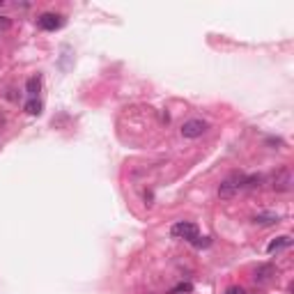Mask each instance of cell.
I'll use <instances>...</instances> for the list:
<instances>
[{"label":"cell","instance_id":"3957f363","mask_svg":"<svg viewBox=\"0 0 294 294\" xmlns=\"http://www.w3.org/2000/svg\"><path fill=\"white\" fill-rule=\"evenodd\" d=\"M170 234L177 237V239H186V241H193L198 237V225L191 223V220H180L170 227Z\"/></svg>","mask_w":294,"mask_h":294},{"label":"cell","instance_id":"7a4b0ae2","mask_svg":"<svg viewBox=\"0 0 294 294\" xmlns=\"http://www.w3.org/2000/svg\"><path fill=\"white\" fill-rule=\"evenodd\" d=\"M241 186H244V175L232 173L230 177H225L223 184L219 186V195L220 198H232V195H237V191H239Z\"/></svg>","mask_w":294,"mask_h":294},{"label":"cell","instance_id":"277c9868","mask_svg":"<svg viewBox=\"0 0 294 294\" xmlns=\"http://www.w3.org/2000/svg\"><path fill=\"white\" fill-rule=\"evenodd\" d=\"M205 131H207V122L202 120H188L182 124V136L184 138H200Z\"/></svg>","mask_w":294,"mask_h":294},{"label":"cell","instance_id":"7c38bea8","mask_svg":"<svg viewBox=\"0 0 294 294\" xmlns=\"http://www.w3.org/2000/svg\"><path fill=\"white\" fill-rule=\"evenodd\" d=\"M191 244H193L195 248H209V246H212V239H209V237H200V234H198V237H195Z\"/></svg>","mask_w":294,"mask_h":294},{"label":"cell","instance_id":"5bb4252c","mask_svg":"<svg viewBox=\"0 0 294 294\" xmlns=\"http://www.w3.org/2000/svg\"><path fill=\"white\" fill-rule=\"evenodd\" d=\"M9 28H12V21L7 16H0V30H9Z\"/></svg>","mask_w":294,"mask_h":294},{"label":"cell","instance_id":"4fadbf2b","mask_svg":"<svg viewBox=\"0 0 294 294\" xmlns=\"http://www.w3.org/2000/svg\"><path fill=\"white\" fill-rule=\"evenodd\" d=\"M225 294H246V290L241 288V285H230V288L225 290Z\"/></svg>","mask_w":294,"mask_h":294},{"label":"cell","instance_id":"8fae6325","mask_svg":"<svg viewBox=\"0 0 294 294\" xmlns=\"http://www.w3.org/2000/svg\"><path fill=\"white\" fill-rule=\"evenodd\" d=\"M262 184V175H251V177H244V186L241 188H257Z\"/></svg>","mask_w":294,"mask_h":294},{"label":"cell","instance_id":"9c48e42d","mask_svg":"<svg viewBox=\"0 0 294 294\" xmlns=\"http://www.w3.org/2000/svg\"><path fill=\"white\" fill-rule=\"evenodd\" d=\"M253 220L257 225H274V223H278V214H257Z\"/></svg>","mask_w":294,"mask_h":294},{"label":"cell","instance_id":"5b68a950","mask_svg":"<svg viewBox=\"0 0 294 294\" xmlns=\"http://www.w3.org/2000/svg\"><path fill=\"white\" fill-rule=\"evenodd\" d=\"M274 276H276L274 264H260V267L255 269L253 281H255V285H269V283L274 281Z\"/></svg>","mask_w":294,"mask_h":294},{"label":"cell","instance_id":"6da1fadb","mask_svg":"<svg viewBox=\"0 0 294 294\" xmlns=\"http://www.w3.org/2000/svg\"><path fill=\"white\" fill-rule=\"evenodd\" d=\"M271 186H274L276 193H290L294 186V175L290 166H283L274 173V180H271Z\"/></svg>","mask_w":294,"mask_h":294},{"label":"cell","instance_id":"8992f818","mask_svg":"<svg viewBox=\"0 0 294 294\" xmlns=\"http://www.w3.org/2000/svg\"><path fill=\"white\" fill-rule=\"evenodd\" d=\"M37 26H39L41 30H46V33H53V30L62 28V16L46 12V14H41L39 19H37Z\"/></svg>","mask_w":294,"mask_h":294},{"label":"cell","instance_id":"9a60e30c","mask_svg":"<svg viewBox=\"0 0 294 294\" xmlns=\"http://www.w3.org/2000/svg\"><path fill=\"white\" fill-rule=\"evenodd\" d=\"M180 292H191V283H182V285H177V288H175V294H180Z\"/></svg>","mask_w":294,"mask_h":294},{"label":"cell","instance_id":"ba28073f","mask_svg":"<svg viewBox=\"0 0 294 294\" xmlns=\"http://www.w3.org/2000/svg\"><path fill=\"white\" fill-rule=\"evenodd\" d=\"M26 113L28 115H39L41 113V101L37 99V97H30V99L26 101Z\"/></svg>","mask_w":294,"mask_h":294},{"label":"cell","instance_id":"30bf717a","mask_svg":"<svg viewBox=\"0 0 294 294\" xmlns=\"http://www.w3.org/2000/svg\"><path fill=\"white\" fill-rule=\"evenodd\" d=\"M39 87H41V80L37 78V76H33V78H28L26 83V90L30 97H37V92H39Z\"/></svg>","mask_w":294,"mask_h":294},{"label":"cell","instance_id":"52a82bcc","mask_svg":"<svg viewBox=\"0 0 294 294\" xmlns=\"http://www.w3.org/2000/svg\"><path fill=\"white\" fill-rule=\"evenodd\" d=\"M288 246H292V237H290V234H283V237H276L274 241H269L267 253H278L281 248H288Z\"/></svg>","mask_w":294,"mask_h":294}]
</instances>
